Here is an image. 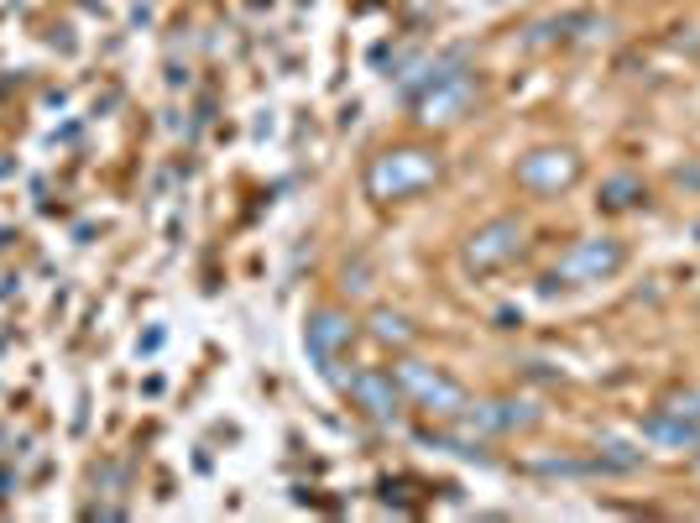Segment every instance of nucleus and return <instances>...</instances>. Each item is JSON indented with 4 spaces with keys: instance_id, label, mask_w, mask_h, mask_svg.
<instances>
[{
    "instance_id": "obj_1",
    "label": "nucleus",
    "mask_w": 700,
    "mask_h": 523,
    "mask_svg": "<svg viewBox=\"0 0 700 523\" xmlns=\"http://www.w3.org/2000/svg\"><path fill=\"white\" fill-rule=\"evenodd\" d=\"M439 173H445V163H439V152L434 147H392L382 157H371V168H366V194L371 199H413V194H424L429 184H439Z\"/></svg>"
},
{
    "instance_id": "obj_2",
    "label": "nucleus",
    "mask_w": 700,
    "mask_h": 523,
    "mask_svg": "<svg viewBox=\"0 0 700 523\" xmlns=\"http://www.w3.org/2000/svg\"><path fill=\"white\" fill-rule=\"evenodd\" d=\"M392 377H398V388H403V398L408 403H418L424 414H434V419H460L465 414V388L455 377H445L439 367H429V361H413V356H403L398 367H392Z\"/></svg>"
},
{
    "instance_id": "obj_3",
    "label": "nucleus",
    "mask_w": 700,
    "mask_h": 523,
    "mask_svg": "<svg viewBox=\"0 0 700 523\" xmlns=\"http://www.w3.org/2000/svg\"><path fill=\"white\" fill-rule=\"evenodd\" d=\"M627 262V246L612 241V236H591V241H575L565 257L554 262V272L544 278V288H565V283H601L612 278V272H622Z\"/></svg>"
},
{
    "instance_id": "obj_4",
    "label": "nucleus",
    "mask_w": 700,
    "mask_h": 523,
    "mask_svg": "<svg viewBox=\"0 0 700 523\" xmlns=\"http://www.w3.org/2000/svg\"><path fill=\"white\" fill-rule=\"evenodd\" d=\"M518 252H523V225L512 215H497V220H486V225H476V231L465 236L460 262H465V272H497Z\"/></svg>"
},
{
    "instance_id": "obj_5",
    "label": "nucleus",
    "mask_w": 700,
    "mask_h": 523,
    "mask_svg": "<svg viewBox=\"0 0 700 523\" xmlns=\"http://www.w3.org/2000/svg\"><path fill=\"white\" fill-rule=\"evenodd\" d=\"M518 184L528 194H559L580 184V157L570 147H539L518 163Z\"/></svg>"
},
{
    "instance_id": "obj_6",
    "label": "nucleus",
    "mask_w": 700,
    "mask_h": 523,
    "mask_svg": "<svg viewBox=\"0 0 700 523\" xmlns=\"http://www.w3.org/2000/svg\"><path fill=\"white\" fill-rule=\"evenodd\" d=\"M350 398H356V408L366 419H377V424H392L403 414V388H398V377L392 372H382V367H366V372H356L350 377Z\"/></svg>"
},
{
    "instance_id": "obj_7",
    "label": "nucleus",
    "mask_w": 700,
    "mask_h": 523,
    "mask_svg": "<svg viewBox=\"0 0 700 523\" xmlns=\"http://www.w3.org/2000/svg\"><path fill=\"white\" fill-rule=\"evenodd\" d=\"M356 340V325H350V314H340V309H314L309 314V351H314V361H330Z\"/></svg>"
},
{
    "instance_id": "obj_8",
    "label": "nucleus",
    "mask_w": 700,
    "mask_h": 523,
    "mask_svg": "<svg viewBox=\"0 0 700 523\" xmlns=\"http://www.w3.org/2000/svg\"><path fill=\"white\" fill-rule=\"evenodd\" d=\"M465 429H481V435H507V429H523V424H533L539 414H533L528 403H465Z\"/></svg>"
},
{
    "instance_id": "obj_9",
    "label": "nucleus",
    "mask_w": 700,
    "mask_h": 523,
    "mask_svg": "<svg viewBox=\"0 0 700 523\" xmlns=\"http://www.w3.org/2000/svg\"><path fill=\"white\" fill-rule=\"evenodd\" d=\"M465 105H471V79L465 74H450V79H439L424 100H418V110H424V121H460L465 116Z\"/></svg>"
},
{
    "instance_id": "obj_10",
    "label": "nucleus",
    "mask_w": 700,
    "mask_h": 523,
    "mask_svg": "<svg viewBox=\"0 0 700 523\" xmlns=\"http://www.w3.org/2000/svg\"><path fill=\"white\" fill-rule=\"evenodd\" d=\"M371 335H377L382 346H413V325L403 320V314H392V309L371 314Z\"/></svg>"
},
{
    "instance_id": "obj_11",
    "label": "nucleus",
    "mask_w": 700,
    "mask_h": 523,
    "mask_svg": "<svg viewBox=\"0 0 700 523\" xmlns=\"http://www.w3.org/2000/svg\"><path fill=\"white\" fill-rule=\"evenodd\" d=\"M643 199V184L638 178H612V184L601 189V204L606 210H627V204H638Z\"/></svg>"
},
{
    "instance_id": "obj_12",
    "label": "nucleus",
    "mask_w": 700,
    "mask_h": 523,
    "mask_svg": "<svg viewBox=\"0 0 700 523\" xmlns=\"http://www.w3.org/2000/svg\"><path fill=\"white\" fill-rule=\"evenodd\" d=\"M648 435L653 440H669V445H700V429H690V424H674V419H648Z\"/></svg>"
},
{
    "instance_id": "obj_13",
    "label": "nucleus",
    "mask_w": 700,
    "mask_h": 523,
    "mask_svg": "<svg viewBox=\"0 0 700 523\" xmlns=\"http://www.w3.org/2000/svg\"><path fill=\"white\" fill-rule=\"evenodd\" d=\"M680 184H700V168L695 173H680Z\"/></svg>"
}]
</instances>
